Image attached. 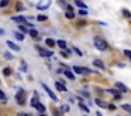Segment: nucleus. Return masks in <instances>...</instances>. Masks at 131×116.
Segmentation results:
<instances>
[{"instance_id":"10","label":"nucleus","mask_w":131,"mask_h":116,"mask_svg":"<svg viewBox=\"0 0 131 116\" xmlns=\"http://www.w3.org/2000/svg\"><path fill=\"white\" fill-rule=\"evenodd\" d=\"M35 109L38 110L40 113H44V112H45V106H44V105H41L40 102H37V105H35Z\"/></svg>"},{"instance_id":"30","label":"nucleus","mask_w":131,"mask_h":116,"mask_svg":"<svg viewBox=\"0 0 131 116\" xmlns=\"http://www.w3.org/2000/svg\"><path fill=\"white\" fill-rule=\"evenodd\" d=\"M7 4H9V1H7V0H4V1H1V3H0V6H1V7H6Z\"/></svg>"},{"instance_id":"20","label":"nucleus","mask_w":131,"mask_h":116,"mask_svg":"<svg viewBox=\"0 0 131 116\" xmlns=\"http://www.w3.org/2000/svg\"><path fill=\"white\" fill-rule=\"evenodd\" d=\"M48 6H49V1H47V3H42V4H38V9H47Z\"/></svg>"},{"instance_id":"23","label":"nucleus","mask_w":131,"mask_h":116,"mask_svg":"<svg viewBox=\"0 0 131 116\" xmlns=\"http://www.w3.org/2000/svg\"><path fill=\"white\" fill-rule=\"evenodd\" d=\"M37 20H38V21H45L47 16H38V17H37Z\"/></svg>"},{"instance_id":"7","label":"nucleus","mask_w":131,"mask_h":116,"mask_svg":"<svg viewBox=\"0 0 131 116\" xmlns=\"http://www.w3.org/2000/svg\"><path fill=\"white\" fill-rule=\"evenodd\" d=\"M116 88L120 89V92H127V87L124 84H121V82H116Z\"/></svg>"},{"instance_id":"34","label":"nucleus","mask_w":131,"mask_h":116,"mask_svg":"<svg viewBox=\"0 0 131 116\" xmlns=\"http://www.w3.org/2000/svg\"><path fill=\"white\" fill-rule=\"evenodd\" d=\"M75 52H76V54H79V55H82V52H80L79 50H78V48H75Z\"/></svg>"},{"instance_id":"15","label":"nucleus","mask_w":131,"mask_h":116,"mask_svg":"<svg viewBox=\"0 0 131 116\" xmlns=\"http://www.w3.org/2000/svg\"><path fill=\"white\" fill-rule=\"evenodd\" d=\"M75 4H76L78 7H82L83 10H86V4H85V3H82V1H79V0H76V1H75Z\"/></svg>"},{"instance_id":"17","label":"nucleus","mask_w":131,"mask_h":116,"mask_svg":"<svg viewBox=\"0 0 131 116\" xmlns=\"http://www.w3.org/2000/svg\"><path fill=\"white\" fill-rule=\"evenodd\" d=\"M16 38H17V40H20V41H23L24 40V34H21V33H20V31H17V33H16Z\"/></svg>"},{"instance_id":"11","label":"nucleus","mask_w":131,"mask_h":116,"mask_svg":"<svg viewBox=\"0 0 131 116\" xmlns=\"http://www.w3.org/2000/svg\"><path fill=\"white\" fill-rule=\"evenodd\" d=\"M96 105H99L100 108H108V103H106L102 99H96Z\"/></svg>"},{"instance_id":"4","label":"nucleus","mask_w":131,"mask_h":116,"mask_svg":"<svg viewBox=\"0 0 131 116\" xmlns=\"http://www.w3.org/2000/svg\"><path fill=\"white\" fill-rule=\"evenodd\" d=\"M42 88L45 89V92L48 93V95H49V98H51L52 101H57V95H55V93L52 92V91H51V89H49V88H48V87H47L45 84H42Z\"/></svg>"},{"instance_id":"22","label":"nucleus","mask_w":131,"mask_h":116,"mask_svg":"<svg viewBox=\"0 0 131 116\" xmlns=\"http://www.w3.org/2000/svg\"><path fill=\"white\" fill-rule=\"evenodd\" d=\"M79 106H80V108H82L83 110H86V112H89V108H87V106H86L85 103H82V102H80V103H79Z\"/></svg>"},{"instance_id":"25","label":"nucleus","mask_w":131,"mask_h":116,"mask_svg":"<svg viewBox=\"0 0 131 116\" xmlns=\"http://www.w3.org/2000/svg\"><path fill=\"white\" fill-rule=\"evenodd\" d=\"M3 74H4V75H10V74H12V70H10V68H6V70L3 71Z\"/></svg>"},{"instance_id":"14","label":"nucleus","mask_w":131,"mask_h":116,"mask_svg":"<svg viewBox=\"0 0 131 116\" xmlns=\"http://www.w3.org/2000/svg\"><path fill=\"white\" fill-rule=\"evenodd\" d=\"M57 44H58L59 47H61L62 50H65V48H66V43H65L63 40H58V41H57Z\"/></svg>"},{"instance_id":"9","label":"nucleus","mask_w":131,"mask_h":116,"mask_svg":"<svg viewBox=\"0 0 131 116\" xmlns=\"http://www.w3.org/2000/svg\"><path fill=\"white\" fill-rule=\"evenodd\" d=\"M6 44H7L9 47H10V48H12L13 51H20V47H18V45H16V44H14L13 41H7Z\"/></svg>"},{"instance_id":"1","label":"nucleus","mask_w":131,"mask_h":116,"mask_svg":"<svg viewBox=\"0 0 131 116\" xmlns=\"http://www.w3.org/2000/svg\"><path fill=\"white\" fill-rule=\"evenodd\" d=\"M93 41H95V47H96L97 50H100V51H106V50L108 48L107 43L103 40V38H100V37H95Z\"/></svg>"},{"instance_id":"3","label":"nucleus","mask_w":131,"mask_h":116,"mask_svg":"<svg viewBox=\"0 0 131 116\" xmlns=\"http://www.w3.org/2000/svg\"><path fill=\"white\" fill-rule=\"evenodd\" d=\"M37 50H38V52H40L41 57H44V58L51 57V55H52V52H51V51H47V50H44V48H41V47H38V45H37Z\"/></svg>"},{"instance_id":"12","label":"nucleus","mask_w":131,"mask_h":116,"mask_svg":"<svg viewBox=\"0 0 131 116\" xmlns=\"http://www.w3.org/2000/svg\"><path fill=\"white\" fill-rule=\"evenodd\" d=\"M121 109H124L125 112H128L131 115V105H128V103H124V105H121Z\"/></svg>"},{"instance_id":"24","label":"nucleus","mask_w":131,"mask_h":116,"mask_svg":"<svg viewBox=\"0 0 131 116\" xmlns=\"http://www.w3.org/2000/svg\"><path fill=\"white\" fill-rule=\"evenodd\" d=\"M30 34L33 35V37H37V35H38V31H37V30H31V31H30Z\"/></svg>"},{"instance_id":"32","label":"nucleus","mask_w":131,"mask_h":116,"mask_svg":"<svg viewBox=\"0 0 131 116\" xmlns=\"http://www.w3.org/2000/svg\"><path fill=\"white\" fill-rule=\"evenodd\" d=\"M35 105H37V101H35V98H34L33 101H31V106H33V108H35Z\"/></svg>"},{"instance_id":"38","label":"nucleus","mask_w":131,"mask_h":116,"mask_svg":"<svg viewBox=\"0 0 131 116\" xmlns=\"http://www.w3.org/2000/svg\"><path fill=\"white\" fill-rule=\"evenodd\" d=\"M23 116H31V115H23Z\"/></svg>"},{"instance_id":"26","label":"nucleus","mask_w":131,"mask_h":116,"mask_svg":"<svg viewBox=\"0 0 131 116\" xmlns=\"http://www.w3.org/2000/svg\"><path fill=\"white\" fill-rule=\"evenodd\" d=\"M61 109H62V112H69V106H68V105H63Z\"/></svg>"},{"instance_id":"29","label":"nucleus","mask_w":131,"mask_h":116,"mask_svg":"<svg viewBox=\"0 0 131 116\" xmlns=\"http://www.w3.org/2000/svg\"><path fill=\"white\" fill-rule=\"evenodd\" d=\"M4 57H6L7 59H12V58H13V55L10 54V52H6V54H4Z\"/></svg>"},{"instance_id":"37","label":"nucleus","mask_w":131,"mask_h":116,"mask_svg":"<svg viewBox=\"0 0 131 116\" xmlns=\"http://www.w3.org/2000/svg\"><path fill=\"white\" fill-rule=\"evenodd\" d=\"M40 116H47V115H44V113H41V115Z\"/></svg>"},{"instance_id":"16","label":"nucleus","mask_w":131,"mask_h":116,"mask_svg":"<svg viewBox=\"0 0 131 116\" xmlns=\"http://www.w3.org/2000/svg\"><path fill=\"white\" fill-rule=\"evenodd\" d=\"M65 75H66V78H69V79H75V75L71 72V71H68V70L65 71Z\"/></svg>"},{"instance_id":"6","label":"nucleus","mask_w":131,"mask_h":116,"mask_svg":"<svg viewBox=\"0 0 131 116\" xmlns=\"http://www.w3.org/2000/svg\"><path fill=\"white\" fill-rule=\"evenodd\" d=\"M93 65H95V67H97V68H102V70H104V68H106L104 62H103V61H100V59H95V61H93Z\"/></svg>"},{"instance_id":"19","label":"nucleus","mask_w":131,"mask_h":116,"mask_svg":"<svg viewBox=\"0 0 131 116\" xmlns=\"http://www.w3.org/2000/svg\"><path fill=\"white\" fill-rule=\"evenodd\" d=\"M65 16H66V18H73L75 17V13L73 12H66V13H65Z\"/></svg>"},{"instance_id":"31","label":"nucleus","mask_w":131,"mask_h":116,"mask_svg":"<svg viewBox=\"0 0 131 116\" xmlns=\"http://www.w3.org/2000/svg\"><path fill=\"white\" fill-rule=\"evenodd\" d=\"M0 99H3V101H6V95H4V93L1 92V91H0Z\"/></svg>"},{"instance_id":"2","label":"nucleus","mask_w":131,"mask_h":116,"mask_svg":"<svg viewBox=\"0 0 131 116\" xmlns=\"http://www.w3.org/2000/svg\"><path fill=\"white\" fill-rule=\"evenodd\" d=\"M16 101H17L18 105H24V102H25V91L20 89L17 92V95H16Z\"/></svg>"},{"instance_id":"13","label":"nucleus","mask_w":131,"mask_h":116,"mask_svg":"<svg viewBox=\"0 0 131 116\" xmlns=\"http://www.w3.org/2000/svg\"><path fill=\"white\" fill-rule=\"evenodd\" d=\"M45 43H47V45H49V47H54L55 44H57V41H54L52 38H47Z\"/></svg>"},{"instance_id":"35","label":"nucleus","mask_w":131,"mask_h":116,"mask_svg":"<svg viewBox=\"0 0 131 116\" xmlns=\"http://www.w3.org/2000/svg\"><path fill=\"white\" fill-rule=\"evenodd\" d=\"M3 34H4V30H3V29H0V35H3Z\"/></svg>"},{"instance_id":"8","label":"nucleus","mask_w":131,"mask_h":116,"mask_svg":"<svg viewBox=\"0 0 131 116\" xmlns=\"http://www.w3.org/2000/svg\"><path fill=\"white\" fill-rule=\"evenodd\" d=\"M55 88L58 91H61V92H66V87L63 84H61V82H55Z\"/></svg>"},{"instance_id":"5","label":"nucleus","mask_w":131,"mask_h":116,"mask_svg":"<svg viewBox=\"0 0 131 116\" xmlns=\"http://www.w3.org/2000/svg\"><path fill=\"white\" fill-rule=\"evenodd\" d=\"M12 20H13V21H16V23H24V24H27V18L23 17V16H14Z\"/></svg>"},{"instance_id":"36","label":"nucleus","mask_w":131,"mask_h":116,"mask_svg":"<svg viewBox=\"0 0 131 116\" xmlns=\"http://www.w3.org/2000/svg\"><path fill=\"white\" fill-rule=\"evenodd\" d=\"M96 116H102V113H100V112H97V113H96Z\"/></svg>"},{"instance_id":"33","label":"nucleus","mask_w":131,"mask_h":116,"mask_svg":"<svg viewBox=\"0 0 131 116\" xmlns=\"http://www.w3.org/2000/svg\"><path fill=\"white\" fill-rule=\"evenodd\" d=\"M123 12H124V16H125V17H130V16H131V14L127 12V10H123Z\"/></svg>"},{"instance_id":"28","label":"nucleus","mask_w":131,"mask_h":116,"mask_svg":"<svg viewBox=\"0 0 131 116\" xmlns=\"http://www.w3.org/2000/svg\"><path fill=\"white\" fill-rule=\"evenodd\" d=\"M25 31H27V30H25V27H24V26H20V33H21V34H25Z\"/></svg>"},{"instance_id":"18","label":"nucleus","mask_w":131,"mask_h":116,"mask_svg":"<svg viewBox=\"0 0 131 116\" xmlns=\"http://www.w3.org/2000/svg\"><path fill=\"white\" fill-rule=\"evenodd\" d=\"M73 71L76 74H83V68L82 67H73Z\"/></svg>"},{"instance_id":"27","label":"nucleus","mask_w":131,"mask_h":116,"mask_svg":"<svg viewBox=\"0 0 131 116\" xmlns=\"http://www.w3.org/2000/svg\"><path fill=\"white\" fill-rule=\"evenodd\" d=\"M79 14H82V16H86V14H87V10H83V9H80V10H79Z\"/></svg>"},{"instance_id":"21","label":"nucleus","mask_w":131,"mask_h":116,"mask_svg":"<svg viewBox=\"0 0 131 116\" xmlns=\"http://www.w3.org/2000/svg\"><path fill=\"white\" fill-rule=\"evenodd\" d=\"M124 55H127V58L131 59V51L130 50H124Z\"/></svg>"}]
</instances>
